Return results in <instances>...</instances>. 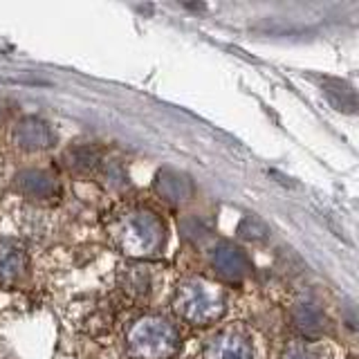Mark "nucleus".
Returning a JSON list of instances; mask_svg holds the SVG:
<instances>
[{"label":"nucleus","mask_w":359,"mask_h":359,"mask_svg":"<svg viewBox=\"0 0 359 359\" xmlns=\"http://www.w3.org/2000/svg\"><path fill=\"white\" fill-rule=\"evenodd\" d=\"M3 173H5V168H3V160H0V177H3Z\"/></svg>","instance_id":"17"},{"label":"nucleus","mask_w":359,"mask_h":359,"mask_svg":"<svg viewBox=\"0 0 359 359\" xmlns=\"http://www.w3.org/2000/svg\"><path fill=\"white\" fill-rule=\"evenodd\" d=\"M119 285L130 299H146L151 294V274L140 265L123 267L119 274Z\"/></svg>","instance_id":"13"},{"label":"nucleus","mask_w":359,"mask_h":359,"mask_svg":"<svg viewBox=\"0 0 359 359\" xmlns=\"http://www.w3.org/2000/svg\"><path fill=\"white\" fill-rule=\"evenodd\" d=\"M180 351V332L162 314H144L126 332L128 359H173Z\"/></svg>","instance_id":"3"},{"label":"nucleus","mask_w":359,"mask_h":359,"mask_svg":"<svg viewBox=\"0 0 359 359\" xmlns=\"http://www.w3.org/2000/svg\"><path fill=\"white\" fill-rule=\"evenodd\" d=\"M155 194L162 200H166L168 205H182L194 194V187H191V180L171 168H162L160 173L155 175L153 182Z\"/></svg>","instance_id":"8"},{"label":"nucleus","mask_w":359,"mask_h":359,"mask_svg":"<svg viewBox=\"0 0 359 359\" xmlns=\"http://www.w3.org/2000/svg\"><path fill=\"white\" fill-rule=\"evenodd\" d=\"M27 267V254L25 250L14 243V241H5L0 243V283H14L22 276Z\"/></svg>","instance_id":"9"},{"label":"nucleus","mask_w":359,"mask_h":359,"mask_svg":"<svg viewBox=\"0 0 359 359\" xmlns=\"http://www.w3.org/2000/svg\"><path fill=\"white\" fill-rule=\"evenodd\" d=\"M238 231H241V236H243L245 241H252V243L263 241L265 236H267L265 222H263L261 218H256V216H247V218H243Z\"/></svg>","instance_id":"15"},{"label":"nucleus","mask_w":359,"mask_h":359,"mask_svg":"<svg viewBox=\"0 0 359 359\" xmlns=\"http://www.w3.org/2000/svg\"><path fill=\"white\" fill-rule=\"evenodd\" d=\"M173 310L180 319L191 325H209L218 321L227 310V294L209 278L187 276L175 287Z\"/></svg>","instance_id":"2"},{"label":"nucleus","mask_w":359,"mask_h":359,"mask_svg":"<svg viewBox=\"0 0 359 359\" xmlns=\"http://www.w3.org/2000/svg\"><path fill=\"white\" fill-rule=\"evenodd\" d=\"M11 142L22 153H43L54 146V130L41 117H22L11 128Z\"/></svg>","instance_id":"5"},{"label":"nucleus","mask_w":359,"mask_h":359,"mask_svg":"<svg viewBox=\"0 0 359 359\" xmlns=\"http://www.w3.org/2000/svg\"><path fill=\"white\" fill-rule=\"evenodd\" d=\"M323 95L341 112H359V95L355 88L339 81V79H323Z\"/></svg>","instance_id":"11"},{"label":"nucleus","mask_w":359,"mask_h":359,"mask_svg":"<svg viewBox=\"0 0 359 359\" xmlns=\"http://www.w3.org/2000/svg\"><path fill=\"white\" fill-rule=\"evenodd\" d=\"M65 164L79 175H97L104 164V157L95 146H74L65 153Z\"/></svg>","instance_id":"12"},{"label":"nucleus","mask_w":359,"mask_h":359,"mask_svg":"<svg viewBox=\"0 0 359 359\" xmlns=\"http://www.w3.org/2000/svg\"><path fill=\"white\" fill-rule=\"evenodd\" d=\"M211 265L224 280H243L245 274L250 272V263H247L245 254L231 243H218L211 252Z\"/></svg>","instance_id":"7"},{"label":"nucleus","mask_w":359,"mask_h":359,"mask_svg":"<svg viewBox=\"0 0 359 359\" xmlns=\"http://www.w3.org/2000/svg\"><path fill=\"white\" fill-rule=\"evenodd\" d=\"M112 245L130 258L157 256L166 245V224L155 211L130 205L112 213L108 224Z\"/></svg>","instance_id":"1"},{"label":"nucleus","mask_w":359,"mask_h":359,"mask_svg":"<svg viewBox=\"0 0 359 359\" xmlns=\"http://www.w3.org/2000/svg\"><path fill=\"white\" fill-rule=\"evenodd\" d=\"M3 121H5V108L0 106V123H3Z\"/></svg>","instance_id":"16"},{"label":"nucleus","mask_w":359,"mask_h":359,"mask_svg":"<svg viewBox=\"0 0 359 359\" xmlns=\"http://www.w3.org/2000/svg\"><path fill=\"white\" fill-rule=\"evenodd\" d=\"M292 321L306 339H314L325 330V317L314 303H297L294 310H292Z\"/></svg>","instance_id":"10"},{"label":"nucleus","mask_w":359,"mask_h":359,"mask_svg":"<svg viewBox=\"0 0 359 359\" xmlns=\"http://www.w3.org/2000/svg\"><path fill=\"white\" fill-rule=\"evenodd\" d=\"M205 359H254V341L245 325H227L205 346Z\"/></svg>","instance_id":"4"},{"label":"nucleus","mask_w":359,"mask_h":359,"mask_svg":"<svg viewBox=\"0 0 359 359\" xmlns=\"http://www.w3.org/2000/svg\"><path fill=\"white\" fill-rule=\"evenodd\" d=\"M280 359H325V351L314 339H292L283 346Z\"/></svg>","instance_id":"14"},{"label":"nucleus","mask_w":359,"mask_h":359,"mask_svg":"<svg viewBox=\"0 0 359 359\" xmlns=\"http://www.w3.org/2000/svg\"><path fill=\"white\" fill-rule=\"evenodd\" d=\"M14 189L22 198L34 202H52L61 194L59 180L45 168H25V171H20L14 177Z\"/></svg>","instance_id":"6"}]
</instances>
